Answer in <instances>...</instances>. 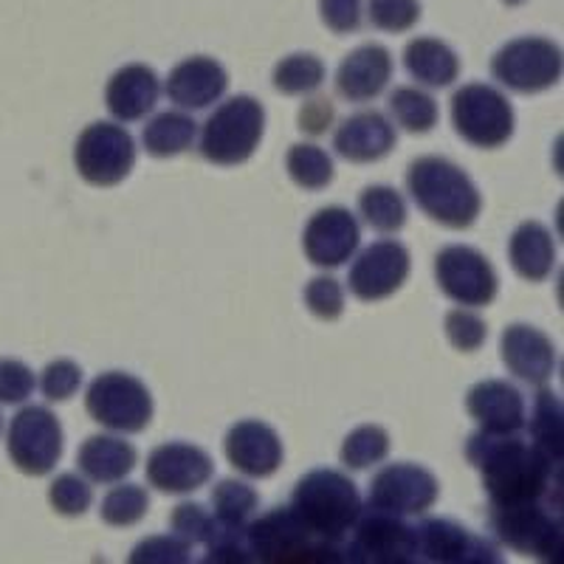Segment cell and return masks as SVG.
Returning <instances> with one entry per match:
<instances>
[{"label":"cell","mask_w":564,"mask_h":564,"mask_svg":"<svg viewBox=\"0 0 564 564\" xmlns=\"http://www.w3.org/2000/svg\"><path fill=\"white\" fill-rule=\"evenodd\" d=\"M491 74L513 94H542L562 79V52L553 40L517 37L494 54Z\"/></svg>","instance_id":"obj_8"},{"label":"cell","mask_w":564,"mask_h":564,"mask_svg":"<svg viewBox=\"0 0 564 564\" xmlns=\"http://www.w3.org/2000/svg\"><path fill=\"white\" fill-rule=\"evenodd\" d=\"M367 18L379 32L406 34L421 20V0H370Z\"/></svg>","instance_id":"obj_39"},{"label":"cell","mask_w":564,"mask_h":564,"mask_svg":"<svg viewBox=\"0 0 564 564\" xmlns=\"http://www.w3.org/2000/svg\"><path fill=\"white\" fill-rule=\"evenodd\" d=\"M327 70L316 54H291L274 68V88L285 97H308L322 88Z\"/></svg>","instance_id":"obj_35"},{"label":"cell","mask_w":564,"mask_h":564,"mask_svg":"<svg viewBox=\"0 0 564 564\" xmlns=\"http://www.w3.org/2000/svg\"><path fill=\"white\" fill-rule=\"evenodd\" d=\"M398 133L395 124L379 110H361L336 128L334 150L350 164H372L392 153Z\"/></svg>","instance_id":"obj_23"},{"label":"cell","mask_w":564,"mask_h":564,"mask_svg":"<svg viewBox=\"0 0 564 564\" xmlns=\"http://www.w3.org/2000/svg\"><path fill=\"white\" fill-rule=\"evenodd\" d=\"M341 551L347 564H404L415 558V525L404 517L370 511L359 517L350 545Z\"/></svg>","instance_id":"obj_13"},{"label":"cell","mask_w":564,"mask_h":564,"mask_svg":"<svg viewBox=\"0 0 564 564\" xmlns=\"http://www.w3.org/2000/svg\"><path fill=\"white\" fill-rule=\"evenodd\" d=\"M260 506V494L243 480H220L212 491V517L231 531H246Z\"/></svg>","instance_id":"obj_33"},{"label":"cell","mask_w":564,"mask_h":564,"mask_svg":"<svg viewBox=\"0 0 564 564\" xmlns=\"http://www.w3.org/2000/svg\"><path fill=\"white\" fill-rule=\"evenodd\" d=\"M40 392L45 395V401H68L70 395H77V390L83 387V367L70 359H57L45 367L43 376L37 381Z\"/></svg>","instance_id":"obj_44"},{"label":"cell","mask_w":564,"mask_h":564,"mask_svg":"<svg viewBox=\"0 0 564 564\" xmlns=\"http://www.w3.org/2000/svg\"><path fill=\"white\" fill-rule=\"evenodd\" d=\"M128 564H193V547L175 536H148L133 547Z\"/></svg>","instance_id":"obj_42"},{"label":"cell","mask_w":564,"mask_h":564,"mask_svg":"<svg viewBox=\"0 0 564 564\" xmlns=\"http://www.w3.org/2000/svg\"><path fill=\"white\" fill-rule=\"evenodd\" d=\"M215 475V463L193 443H164L148 457V480L161 494H193Z\"/></svg>","instance_id":"obj_16"},{"label":"cell","mask_w":564,"mask_h":564,"mask_svg":"<svg viewBox=\"0 0 564 564\" xmlns=\"http://www.w3.org/2000/svg\"><path fill=\"white\" fill-rule=\"evenodd\" d=\"M226 457L240 475L265 477L276 475V468L282 466V441L276 435L274 426L263 421H238L226 432L224 441Z\"/></svg>","instance_id":"obj_20"},{"label":"cell","mask_w":564,"mask_h":564,"mask_svg":"<svg viewBox=\"0 0 564 564\" xmlns=\"http://www.w3.org/2000/svg\"><path fill=\"white\" fill-rule=\"evenodd\" d=\"M164 90L170 102L178 105L181 110H204L226 97L229 74L215 57L198 54V57H186L170 70Z\"/></svg>","instance_id":"obj_21"},{"label":"cell","mask_w":564,"mask_h":564,"mask_svg":"<svg viewBox=\"0 0 564 564\" xmlns=\"http://www.w3.org/2000/svg\"><path fill=\"white\" fill-rule=\"evenodd\" d=\"M170 528H173V536L189 547L209 545L224 531V525L198 502H181L170 517Z\"/></svg>","instance_id":"obj_38"},{"label":"cell","mask_w":564,"mask_h":564,"mask_svg":"<svg viewBox=\"0 0 564 564\" xmlns=\"http://www.w3.org/2000/svg\"><path fill=\"white\" fill-rule=\"evenodd\" d=\"M449 564H502L500 551L482 536H471V542L466 545V551Z\"/></svg>","instance_id":"obj_50"},{"label":"cell","mask_w":564,"mask_h":564,"mask_svg":"<svg viewBox=\"0 0 564 564\" xmlns=\"http://www.w3.org/2000/svg\"><path fill=\"white\" fill-rule=\"evenodd\" d=\"M508 260L522 280L545 282L556 265L553 235L539 220H525L508 240Z\"/></svg>","instance_id":"obj_26"},{"label":"cell","mask_w":564,"mask_h":564,"mask_svg":"<svg viewBox=\"0 0 564 564\" xmlns=\"http://www.w3.org/2000/svg\"><path fill=\"white\" fill-rule=\"evenodd\" d=\"M291 508L316 539L341 542L361 517V494L356 482L334 468H316L302 477L291 497Z\"/></svg>","instance_id":"obj_3"},{"label":"cell","mask_w":564,"mask_h":564,"mask_svg":"<svg viewBox=\"0 0 564 564\" xmlns=\"http://www.w3.org/2000/svg\"><path fill=\"white\" fill-rule=\"evenodd\" d=\"M285 170L305 193H319L334 181V159L319 144H294L285 159Z\"/></svg>","instance_id":"obj_34"},{"label":"cell","mask_w":564,"mask_h":564,"mask_svg":"<svg viewBox=\"0 0 564 564\" xmlns=\"http://www.w3.org/2000/svg\"><path fill=\"white\" fill-rule=\"evenodd\" d=\"M475 533L452 520H423L415 525V556L426 564H449L466 551Z\"/></svg>","instance_id":"obj_29"},{"label":"cell","mask_w":564,"mask_h":564,"mask_svg":"<svg viewBox=\"0 0 564 564\" xmlns=\"http://www.w3.org/2000/svg\"><path fill=\"white\" fill-rule=\"evenodd\" d=\"M500 352L508 372L533 387H545L558 367L556 347L547 339V334H542L533 325H522V322L506 327Z\"/></svg>","instance_id":"obj_18"},{"label":"cell","mask_w":564,"mask_h":564,"mask_svg":"<svg viewBox=\"0 0 564 564\" xmlns=\"http://www.w3.org/2000/svg\"><path fill=\"white\" fill-rule=\"evenodd\" d=\"M195 139H198V124L184 110H167V113L153 116L141 130V144L153 159H175V155L193 150Z\"/></svg>","instance_id":"obj_28"},{"label":"cell","mask_w":564,"mask_h":564,"mask_svg":"<svg viewBox=\"0 0 564 564\" xmlns=\"http://www.w3.org/2000/svg\"><path fill=\"white\" fill-rule=\"evenodd\" d=\"M392 79V54L384 45L367 43L341 59L336 70V90L347 102L365 105L379 99Z\"/></svg>","instance_id":"obj_22"},{"label":"cell","mask_w":564,"mask_h":564,"mask_svg":"<svg viewBox=\"0 0 564 564\" xmlns=\"http://www.w3.org/2000/svg\"><path fill=\"white\" fill-rule=\"evenodd\" d=\"M85 410L99 426L119 435H139L153 421V395L148 384L122 370H110L90 381Z\"/></svg>","instance_id":"obj_5"},{"label":"cell","mask_w":564,"mask_h":564,"mask_svg":"<svg viewBox=\"0 0 564 564\" xmlns=\"http://www.w3.org/2000/svg\"><path fill=\"white\" fill-rule=\"evenodd\" d=\"M305 305H308L311 314L322 322H334L345 314V289L341 282L334 276H314V280L305 285Z\"/></svg>","instance_id":"obj_41"},{"label":"cell","mask_w":564,"mask_h":564,"mask_svg":"<svg viewBox=\"0 0 564 564\" xmlns=\"http://www.w3.org/2000/svg\"><path fill=\"white\" fill-rule=\"evenodd\" d=\"M0 432H3V415H0Z\"/></svg>","instance_id":"obj_53"},{"label":"cell","mask_w":564,"mask_h":564,"mask_svg":"<svg viewBox=\"0 0 564 564\" xmlns=\"http://www.w3.org/2000/svg\"><path fill=\"white\" fill-rule=\"evenodd\" d=\"M159 74L141 63L124 65V68L116 70L113 77L108 79V88H105V105H108L110 116L124 124L144 119L159 105Z\"/></svg>","instance_id":"obj_24"},{"label":"cell","mask_w":564,"mask_h":564,"mask_svg":"<svg viewBox=\"0 0 564 564\" xmlns=\"http://www.w3.org/2000/svg\"><path fill=\"white\" fill-rule=\"evenodd\" d=\"M34 387L37 379L32 367L18 359H0V404H26Z\"/></svg>","instance_id":"obj_45"},{"label":"cell","mask_w":564,"mask_h":564,"mask_svg":"<svg viewBox=\"0 0 564 564\" xmlns=\"http://www.w3.org/2000/svg\"><path fill=\"white\" fill-rule=\"evenodd\" d=\"M443 327H446V336H449L452 345L463 352L480 350L488 339V325L471 308L449 311Z\"/></svg>","instance_id":"obj_43"},{"label":"cell","mask_w":564,"mask_h":564,"mask_svg":"<svg viewBox=\"0 0 564 564\" xmlns=\"http://www.w3.org/2000/svg\"><path fill=\"white\" fill-rule=\"evenodd\" d=\"M74 164L90 186L122 184L135 167V141L122 124L94 122L79 133Z\"/></svg>","instance_id":"obj_9"},{"label":"cell","mask_w":564,"mask_h":564,"mask_svg":"<svg viewBox=\"0 0 564 564\" xmlns=\"http://www.w3.org/2000/svg\"><path fill=\"white\" fill-rule=\"evenodd\" d=\"M437 289L460 308H486L497 300L500 276L488 257L471 246H446L435 257Z\"/></svg>","instance_id":"obj_11"},{"label":"cell","mask_w":564,"mask_h":564,"mask_svg":"<svg viewBox=\"0 0 564 564\" xmlns=\"http://www.w3.org/2000/svg\"><path fill=\"white\" fill-rule=\"evenodd\" d=\"M406 189L417 209L446 229H468L482 212V195L477 184L441 155H423L406 170Z\"/></svg>","instance_id":"obj_2"},{"label":"cell","mask_w":564,"mask_h":564,"mask_svg":"<svg viewBox=\"0 0 564 564\" xmlns=\"http://www.w3.org/2000/svg\"><path fill=\"white\" fill-rule=\"evenodd\" d=\"M452 124L471 148L497 150L511 141L517 116L502 90L486 83H471L457 88L452 97Z\"/></svg>","instance_id":"obj_6"},{"label":"cell","mask_w":564,"mask_h":564,"mask_svg":"<svg viewBox=\"0 0 564 564\" xmlns=\"http://www.w3.org/2000/svg\"><path fill=\"white\" fill-rule=\"evenodd\" d=\"M466 410L480 432L488 435H520L525 430V398L508 381L488 379L471 387L466 395Z\"/></svg>","instance_id":"obj_19"},{"label":"cell","mask_w":564,"mask_h":564,"mask_svg":"<svg viewBox=\"0 0 564 564\" xmlns=\"http://www.w3.org/2000/svg\"><path fill=\"white\" fill-rule=\"evenodd\" d=\"M198 564H257L249 547L243 545V533H220L206 545V556Z\"/></svg>","instance_id":"obj_47"},{"label":"cell","mask_w":564,"mask_h":564,"mask_svg":"<svg viewBox=\"0 0 564 564\" xmlns=\"http://www.w3.org/2000/svg\"><path fill=\"white\" fill-rule=\"evenodd\" d=\"M468 463L482 475L491 506L545 502L562 508V460H553L520 435L475 432L466 441Z\"/></svg>","instance_id":"obj_1"},{"label":"cell","mask_w":564,"mask_h":564,"mask_svg":"<svg viewBox=\"0 0 564 564\" xmlns=\"http://www.w3.org/2000/svg\"><path fill=\"white\" fill-rule=\"evenodd\" d=\"M322 23L334 34L359 32L365 23V9L361 0H319Z\"/></svg>","instance_id":"obj_46"},{"label":"cell","mask_w":564,"mask_h":564,"mask_svg":"<svg viewBox=\"0 0 564 564\" xmlns=\"http://www.w3.org/2000/svg\"><path fill=\"white\" fill-rule=\"evenodd\" d=\"M502 3H508V7H520V3H525V0H502Z\"/></svg>","instance_id":"obj_51"},{"label":"cell","mask_w":564,"mask_h":564,"mask_svg":"<svg viewBox=\"0 0 564 564\" xmlns=\"http://www.w3.org/2000/svg\"><path fill=\"white\" fill-rule=\"evenodd\" d=\"M314 533L300 520L294 508H274L260 520L249 522L243 531V545L257 564H276L302 545L314 542Z\"/></svg>","instance_id":"obj_17"},{"label":"cell","mask_w":564,"mask_h":564,"mask_svg":"<svg viewBox=\"0 0 564 564\" xmlns=\"http://www.w3.org/2000/svg\"><path fill=\"white\" fill-rule=\"evenodd\" d=\"M48 502L63 517H83L94 502V488L79 475H59L48 488Z\"/></svg>","instance_id":"obj_40"},{"label":"cell","mask_w":564,"mask_h":564,"mask_svg":"<svg viewBox=\"0 0 564 564\" xmlns=\"http://www.w3.org/2000/svg\"><path fill=\"white\" fill-rule=\"evenodd\" d=\"M404 564H426V562H421V558L415 556V558H410V562H404Z\"/></svg>","instance_id":"obj_52"},{"label":"cell","mask_w":564,"mask_h":564,"mask_svg":"<svg viewBox=\"0 0 564 564\" xmlns=\"http://www.w3.org/2000/svg\"><path fill=\"white\" fill-rule=\"evenodd\" d=\"M276 564H347L345 551L339 542H325V539H314L308 545H302L291 556H285Z\"/></svg>","instance_id":"obj_48"},{"label":"cell","mask_w":564,"mask_h":564,"mask_svg":"<svg viewBox=\"0 0 564 564\" xmlns=\"http://www.w3.org/2000/svg\"><path fill=\"white\" fill-rule=\"evenodd\" d=\"M528 441L551 455L553 460H562V441H564V423H562V398L551 390H539L533 395L531 415H525Z\"/></svg>","instance_id":"obj_30"},{"label":"cell","mask_w":564,"mask_h":564,"mask_svg":"<svg viewBox=\"0 0 564 564\" xmlns=\"http://www.w3.org/2000/svg\"><path fill=\"white\" fill-rule=\"evenodd\" d=\"M265 133V108L254 97H231L215 108L200 130V155L215 167H238L257 153Z\"/></svg>","instance_id":"obj_4"},{"label":"cell","mask_w":564,"mask_h":564,"mask_svg":"<svg viewBox=\"0 0 564 564\" xmlns=\"http://www.w3.org/2000/svg\"><path fill=\"white\" fill-rule=\"evenodd\" d=\"M7 449L29 477H45L63 457V426L48 406H23L9 423Z\"/></svg>","instance_id":"obj_10"},{"label":"cell","mask_w":564,"mask_h":564,"mask_svg":"<svg viewBox=\"0 0 564 564\" xmlns=\"http://www.w3.org/2000/svg\"><path fill=\"white\" fill-rule=\"evenodd\" d=\"M334 119H336V110L330 99H322V97L308 99L300 110V130L308 135H322L330 130Z\"/></svg>","instance_id":"obj_49"},{"label":"cell","mask_w":564,"mask_h":564,"mask_svg":"<svg viewBox=\"0 0 564 564\" xmlns=\"http://www.w3.org/2000/svg\"><path fill=\"white\" fill-rule=\"evenodd\" d=\"M488 525L502 545L520 556H536L539 562L562 556V520L556 508L545 502L491 506Z\"/></svg>","instance_id":"obj_7"},{"label":"cell","mask_w":564,"mask_h":564,"mask_svg":"<svg viewBox=\"0 0 564 564\" xmlns=\"http://www.w3.org/2000/svg\"><path fill=\"white\" fill-rule=\"evenodd\" d=\"M404 68L423 88H449L460 77V57L435 37H415L404 48Z\"/></svg>","instance_id":"obj_27"},{"label":"cell","mask_w":564,"mask_h":564,"mask_svg":"<svg viewBox=\"0 0 564 564\" xmlns=\"http://www.w3.org/2000/svg\"><path fill=\"white\" fill-rule=\"evenodd\" d=\"M361 246V224L345 206H325L308 220L302 249L319 269H339Z\"/></svg>","instance_id":"obj_15"},{"label":"cell","mask_w":564,"mask_h":564,"mask_svg":"<svg viewBox=\"0 0 564 564\" xmlns=\"http://www.w3.org/2000/svg\"><path fill=\"white\" fill-rule=\"evenodd\" d=\"M387 108H390V116L395 119L398 128L417 135L430 133L437 124V116H441L435 97L421 88H410V85L392 90Z\"/></svg>","instance_id":"obj_31"},{"label":"cell","mask_w":564,"mask_h":564,"mask_svg":"<svg viewBox=\"0 0 564 564\" xmlns=\"http://www.w3.org/2000/svg\"><path fill=\"white\" fill-rule=\"evenodd\" d=\"M359 215L370 229L381 231V235H395L406 224V200L387 184L367 186L359 195Z\"/></svg>","instance_id":"obj_32"},{"label":"cell","mask_w":564,"mask_h":564,"mask_svg":"<svg viewBox=\"0 0 564 564\" xmlns=\"http://www.w3.org/2000/svg\"><path fill=\"white\" fill-rule=\"evenodd\" d=\"M441 486L430 468L417 463H392L372 477L367 506L390 517H421L435 506Z\"/></svg>","instance_id":"obj_12"},{"label":"cell","mask_w":564,"mask_h":564,"mask_svg":"<svg viewBox=\"0 0 564 564\" xmlns=\"http://www.w3.org/2000/svg\"><path fill=\"white\" fill-rule=\"evenodd\" d=\"M390 455V435L387 430L376 426V423H367L352 430L350 435L341 443V463L352 471H365L370 466H379Z\"/></svg>","instance_id":"obj_36"},{"label":"cell","mask_w":564,"mask_h":564,"mask_svg":"<svg viewBox=\"0 0 564 564\" xmlns=\"http://www.w3.org/2000/svg\"><path fill=\"white\" fill-rule=\"evenodd\" d=\"M412 260L404 243L398 240H376L367 246L356 263H352L347 285L350 294L361 302H381L390 300L395 291H401L406 280H410Z\"/></svg>","instance_id":"obj_14"},{"label":"cell","mask_w":564,"mask_h":564,"mask_svg":"<svg viewBox=\"0 0 564 564\" xmlns=\"http://www.w3.org/2000/svg\"><path fill=\"white\" fill-rule=\"evenodd\" d=\"M135 446L119 435H90L79 446L77 466L85 480L99 486H116L135 468Z\"/></svg>","instance_id":"obj_25"},{"label":"cell","mask_w":564,"mask_h":564,"mask_svg":"<svg viewBox=\"0 0 564 564\" xmlns=\"http://www.w3.org/2000/svg\"><path fill=\"white\" fill-rule=\"evenodd\" d=\"M148 508H150L148 488L128 482V486L110 488L108 497L102 500L99 513H102V522H108V525L130 528L135 525V522L144 520Z\"/></svg>","instance_id":"obj_37"}]
</instances>
